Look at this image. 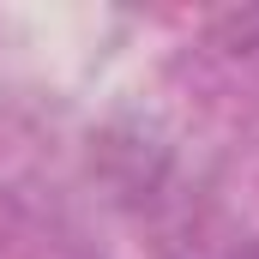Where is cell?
I'll return each mask as SVG.
<instances>
[{"instance_id":"cell-1","label":"cell","mask_w":259,"mask_h":259,"mask_svg":"<svg viewBox=\"0 0 259 259\" xmlns=\"http://www.w3.org/2000/svg\"><path fill=\"white\" fill-rule=\"evenodd\" d=\"M247 259H259V253H247Z\"/></svg>"}]
</instances>
